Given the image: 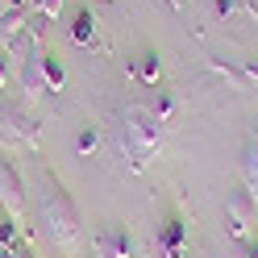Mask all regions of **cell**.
<instances>
[{"instance_id": "cell-1", "label": "cell", "mask_w": 258, "mask_h": 258, "mask_svg": "<svg viewBox=\"0 0 258 258\" xmlns=\"http://www.w3.org/2000/svg\"><path fill=\"white\" fill-rule=\"evenodd\" d=\"M42 225H46V233H50L54 246L62 250H75L79 246V213H75V204L67 196V187H62L54 175H42Z\"/></svg>"}, {"instance_id": "cell-2", "label": "cell", "mask_w": 258, "mask_h": 258, "mask_svg": "<svg viewBox=\"0 0 258 258\" xmlns=\"http://www.w3.org/2000/svg\"><path fill=\"white\" fill-rule=\"evenodd\" d=\"M163 134L167 125L150 112V104H134L125 112V154H129V167L142 171L150 163V158L158 154V146H163Z\"/></svg>"}, {"instance_id": "cell-3", "label": "cell", "mask_w": 258, "mask_h": 258, "mask_svg": "<svg viewBox=\"0 0 258 258\" xmlns=\"http://www.w3.org/2000/svg\"><path fill=\"white\" fill-rule=\"evenodd\" d=\"M38 17H34V13H29V9H5V13H0V50H5V54H13V58H34L38 50H34V46H38Z\"/></svg>"}, {"instance_id": "cell-4", "label": "cell", "mask_w": 258, "mask_h": 258, "mask_svg": "<svg viewBox=\"0 0 258 258\" xmlns=\"http://www.w3.org/2000/svg\"><path fill=\"white\" fill-rule=\"evenodd\" d=\"M38 142H42L38 117H29L25 108L0 100V146H9V150H13V146H29V150H38Z\"/></svg>"}, {"instance_id": "cell-5", "label": "cell", "mask_w": 258, "mask_h": 258, "mask_svg": "<svg viewBox=\"0 0 258 258\" xmlns=\"http://www.w3.org/2000/svg\"><path fill=\"white\" fill-rule=\"evenodd\" d=\"M21 79H25V92H29V96H42V92H58L62 84H67V71H62L58 54L38 50L34 58H25Z\"/></svg>"}, {"instance_id": "cell-6", "label": "cell", "mask_w": 258, "mask_h": 258, "mask_svg": "<svg viewBox=\"0 0 258 258\" xmlns=\"http://www.w3.org/2000/svg\"><path fill=\"white\" fill-rule=\"evenodd\" d=\"M254 221H258V200L246 187H233L229 200H225V225H229V237L237 241H254Z\"/></svg>"}, {"instance_id": "cell-7", "label": "cell", "mask_w": 258, "mask_h": 258, "mask_svg": "<svg viewBox=\"0 0 258 258\" xmlns=\"http://www.w3.org/2000/svg\"><path fill=\"white\" fill-rule=\"evenodd\" d=\"M0 208H5V221L25 229V183L9 158H0Z\"/></svg>"}, {"instance_id": "cell-8", "label": "cell", "mask_w": 258, "mask_h": 258, "mask_svg": "<svg viewBox=\"0 0 258 258\" xmlns=\"http://www.w3.org/2000/svg\"><path fill=\"white\" fill-rule=\"evenodd\" d=\"M96 250H100V258H138L134 237H129L121 225H112V229H100V237H96Z\"/></svg>"}, {"instance_id": "cell-9", "label": "cell", "mask_w": 258, "mask_h": 258, "mask_svg": "<svg viewBox=\"0 0 258 258\" xmlns=\"http://www.w3.org/2000/svg\"><path fill=\"white\" fill-rule=\"evenodd\" d=\"M187 225L179 217H171L163 229H158V246H163V258H187Z\"/></svg>"}, {"instance_id": "cell-10", "label": "cell", "mask_w": 258, "mask_h": 258, "mask_svg": "<svg viewBox=\"0 0 258 258\" xmlns=\"http://www.w3.org/2000/svg\"><path fill=\"white\" fill-rule=\"evenodd\" d=\"M241 187L258 200V134L246 142V158H241Z\"/></svg>"}, {"instance_id": "cell-11", "label": "cell", "mask_w": 258, "mask_h": 258, "mask_svg": "<svg viewBox=\"0 0 258 258\" xmlns=\"http://www.w3.org/2000/svg\"><path fill=\"white\" fill-rule=\"evenodd\" d=\"M158 75H163V67H158V54H154V50L138 54V62H134V79H138V84L158 88Z\"/></svg>"}, {"instance_id": "cell-12", "label": "cell", "mask_w": 258, "mask_h": 258, "mask_svg": "<svg viewBox=\"0 0 258 258\" xmlns=\"http://www.w3.org/2000/svg\"><path fill=\"white\" fill-rule=\"evenodd\" d=\"M71 38H75L79 46H88V42H96V17H92V9H79V13H75Z\"/></svg>"}, {"instance_id": "cell-13", "label": "cell", "mask_w": 258, "mask_h": 258, "mask_svg": "<svg viewBox=\"0 0 258 258\" xmlns=\"http://www.w3.org/2000/svg\"><path fill=\"white\" fill-rule=\"evenodd\" d=\"M150 112H154V117L163 121V125H171V121H175V112H179V104L171 100V92H163V88H158V96L150 100Z\"/></svg>"}, {"instance_id": "cell-14", "label": "cell", "mask_w": 258, "mask_h": 258, "mask_svg": "<svg viewBox=\"0 0 258 258\" xmlns=\"http://www.w3.org/2000/svg\"><path fill=\"white\" fill-rule=\"evenodd\" d=\"M96 146H100V134H96L92 125H84V129H79V138H75V150L79 154H92Z\"/></svg>"}, {"instance_id": "cell-15", "label": "cell", "mask_w": 258, "mask_h": 258, "mask_svg": "<svg viewBox=\"0 0 258 258\" xmlns=\"http://www.w3.org/2000/svg\"><path fill=\"white\" fill-rule=\"evenodd\" d=\"M29 13H34V17H58L62 0H29Z\"/></svg>"}, {"instance_id": "cell-16", "label": "cell", "mask_w": 258, "mask_h": 258, "mask_svg": "<svg viewBox=\"0 0 258 258\" xmlns=\"http://www.w3.org/2000/svg\"><path fill=\"white\" fill-rule=\"evenodd\" d=\"M233 9H237V0H213V13H217V17H233Z\"/></svg>"}, {"instance_id": "cell-17", "label": "cell", "mask_w": 258, "mask_h": 258, "mask_svg": "<svg viewBox=\"0 0 258 258\" xmlns=\"http://www.w3.org/2000/svg\"><path fill=\"white\" fill-rule=\"evenodd\" d=\"M5 84H9V62H5V50H0V92H5Z\"/></svg>"}, {"instance_id": "cell-18", "label": "cell", "mask_w": 258, "mask_h": 258, "mask_svg": "<svg viewBox=\"0 0 258 258\" xmlns=\"http://www.w3.org/2000/svg\"><path fill=\"white\" fill-rule=\"evenodd\" d=\"M246 258H258V241H246Z\"/></svg>"}, {"instance_id": "cell-19", "label": "cell", "mask_w": 258, "mask_h": 258, "mask_svg": "<svg viewBox=\"0 0 258 258\" xmlns=\"http://www.w3.org/2000/svg\"><path fill=\"white\" fill-rule=\"evenodd\" d=\"M171 5H175V9H183V5H187V0H171Z\"/></svg>"}, {"instance_id": "cell-20", "label": "cell", "mask_w": 258, "mask_h": 258, "mask_svg": "<svg viewBox=\"0 0 258 258\" xmlns=\"http://www.w3.org/2000/svg\"><path fill=\"white\" fill-rule=\"evenodd\" d=\"M0 229H5V221H0Z\"/></svg>"}]
</instances>
